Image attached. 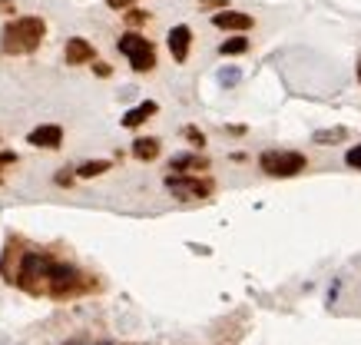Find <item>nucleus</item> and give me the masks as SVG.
<instances>
[{
  "mask_svg": "<svg viewBox=\"0 0 361 345\" xmlns=\"http://www.w3.org/2000/svg\"><path fill=\"white\" fill-rule=\"evenodd\" d=\"M319 146H325V143H345L348 140V129L345 127H335V129H319L315 136H312Z\"/></svg>",
  "mask_w": 361,
  "mask_h": 345,
  "instance_id": "obj_15",
  "label": "nucleus"
},
{
  "mask_svg": "<svg viewBox=\"0 0 361 345\" xmlns=\"http://www.w3.org/2000/svg\"><path fill=\"white\" fill-rule=\"evenodd\" d=\"M116 47H120V53L126 57L136 73H152L156 70V43L146 40L139 30H126Z\"/></svg>",
  "mask_w": 361,
  "mask_h": 345,
  "instance_id": "obj_4",
  "label": "nucleus"
},
{
  "mask_svg": "<svg viewBox=\"0 0 361 345\" xmlns=\"http://www.w3.org/2000/svg\"><path fill=\"white\" fill-rule=\"evenodd\" d=\"M159 153H163V143H159L156 136H139V140L133 143V156H136L139 163H152V159H159Z\"/></svg>",
  "mask_w": 361,
  "mask_h": 345,
  "instance_id": "obj_12",
  "label": "nucleus"
},
{
  "mask_svg": "<svg viewBox=\"0 0 361 345\" xmlns=\"http://www.w3.org/2000/svg\"><path fill=\"white\" fill-rule=\"evenodd\" d=\"M358 80H361V66H358Z\"/></svg>",
  "mask_w": 361,
  "mask_h": 345,
  "instance_id": "obj_26",
  "label": "nucleus"
},
{
  "mask_svg": "<svg viewBox=\"0 0 361 345\" xmlns=\"http://www.w3.org/2000/svg\"><path fill=\"white\" fill-rule=\"evenodd\" d=\"M123 21H126L129 30H139V27H146V23H149V10L129 7V10H123Z\"/></svg>",
  "mask_w": 361,
  "mask_h": 345,
  "instance_id": "obj_16",
  "label": "nucleus"
},
{
  "mask_svg": "<svg viewBox=\"0 0 361 345\" xmlns=\"http://www.w3.org/2000/svg\"><path fill=\"white\" fill-rule=\"evenodd\" d=\"M249 47H252V40H245L242 34H235V37L219 43V53L222 57H242V53H249Z\"/></svg>",
  "mask_w": 361,
  "mask_h": 345,
  "instance_id": "obj_14",
  "label": "nucleus"
},
{
  "mask_svg": "<svg viewBox=\"0 0 361 345\" xmlns=\"http://www.w3.org/2000/svg\"><path fill=\"white\" fill-rule=\"evenodd\" d=\"M109 7H113V10H129V3H133V0H107Z\"/></svg>",
  "mask_w": 361,
  "mask_h": 345,
  "instance_id": "obj_25",
  "label": "nucleus"
},
{
  "mask_svg": "<svg viewBox=\"0 0 361 345\" xmlns=\"http://www.w3.org/2000/svg\"><path fill=\"white\" fill-rule=\"evenodd\" d=\"M219 80H222V84H235V80H239V73H235V70H229V73L222 70V73H219Z\"/></svg>",
  "mask_w": 361,
  "mask_h": 345,
  "instance_id": "obj_24",
  "label": "nucleus"
},
{
  "mask_svg": "<svg viewBox=\"0 0 361 345\" xmlns=\"http://www.w3.org/2000/svg\"><path fill=\"white\" fill-rule=\"evenodd\" d=\"M166 47H170L176 64H186L189 60V50H192V30L186 23H176L170 34H166Z\"/></svg>",
  "mask_w": 361,
  "mask_h": 345,
  "instance_id": "obj_7",
  "label": "nucleus"
},
{
  "mask_svg": "<svg viewBox=\"0 0 361 345\" xmlns=\"http://www.w3.org/2000/svg\"><path fill=\"white\" fill-rule=\"evenodd\" d=\"M10 163H17V153L3 150V153H0V166H10Z\"/></svg>",
  "mask_w": 361,
  "mask_h": 345,
  "instance_id": "obj_23",
  "label": "nucleus"
},
{
  "mask_svg": "<svg viewBox=\"0 0 361 345\" xmlns=\"http://www.w3.org/2000/svg\"><path fill=\"white\" fill-rule=\"evenodd\" d=\"M156 113H159V103H156V100H143L139 107H133V110H126V113H123V127H126V129L143 127V123H146V120H152Z\"/></svg>",
  "mask_w": 361,
  "mask_h": 345,
  "instance_id": "obj_11",
  "label": "nucleus"
},
{
  "mask_svg": "<svg viewBox=\"0 0 361 345\" xmlns=\"http://www.w3.org/2000/svg\"><path fill=\"white\" fill-rule=\"evenodd\" d=\"M202 10H226V0H199Z\"/></svg>",
  "mask_w": 361,
  "mask_h": 345,
  "instance_id": "obj_21",
  "label": "nucleus"
},
{
  "mask_svg": "<svg viewBox=\"0 0 361 345\" xmlns=\"http://www.w3.org/2000/svg\"><path fill=\"white\" fill-rule=\"evenodd\" d=\"M213 27L219 30H232V34H245V30H252L255 27V17L252 14H242V10H215L213 14Z\"/></svg>",
  "mask_w": 361,
  "mask_h": 345,
  "instance_id": "obj_8",
  "label": "nucleus"
},
{
  "mask_svg": "<svg viewBox=\"0 0 361 345\" xmlns=\"http://www.w3.org/2000/svg\"><path fill=\"white\" fill-rule=\"evenodd\" d=\"M17 14V3L14 0H0V17H14Z\"/></svg>",
  "mask_w": 361,
  "mask_h": 345,
  "instance_id": "obj_19",
  "label": "nucleus"
},
{
  "mask_svg": "<svg viewBox=\"0 0 361 345\" xmlns=\"http://www.w3.org/2000/svg\"><path fill=\"white\" fill-rule=\"evenodd\" d=\"M258 170L276 179H292L298 172L308 170V156L298 150H265L258 156Z\"/></svg>",
  "mask_w": 361,
  "mask_h": 345,
  "instance_id": "obj_3",
  "label": "nucleus"
},
{
  "mask_svg": "<svg viewBox=\"0 0 361 345\" xmlns=\"http://www.w3.org/2000/svg\"><path fill=\"white\" fill-rule=\"evenodd\" d=\"M10 285L23 289L27 296H43V299H57V302L77 299V296H86V292L100 289V282L93 276H86L83 269H77L73 262H64V259L40 253V249H27V246L21 249Z\"/></svg>",
  "mask_w": 361,
  "mask_h": 345,
  "instance_id": "obj_1",
  "label": "nucleus"
},
{
  "mask_svg": "<svg viewBox=\"0 0 361 345\" xmlns=\"http://www.w3.org/2000/svg\"><path fill=\"white\" fill-rule=\"evenodd\" d=\"M0 183H3V176H0Z\"/></svg>",
  "mask_w": 361,
  "mask_h": 345,
  "instance_id": "obj_27",
  "label": "nucleus"
},
{
  "mask_svg": "<svg viewBox=\"0 0 361 345\" xmlns=\"http://www.w3.org/2000/svg\"><path fill=\"white\" fill-rule=\"evenodd\" d=\"M64 60L70 66H83V64H93L96 60V47L83 37H70L64 47Z\"/></svg>",
  "mask_w": 361,
  "mask_h": 345,
  "instance_id": "obj_9",
  "label": "nucleus"
},
{
  "mask_svg": "<svg viewBox=\"0 0 361 345\" xmlns=\"http://www.w3.org/2000/svg\"><path fill=\"white\" fill-rule=\"evenodd\" d=\"M73 179H77V176H73L70 170H60V172H57V186H73Z\"/></svg>",
  "mask_w": 361,
  "mask_h": 345,
  "instance_id": "obj_20",
  "label": "nucleus"
},
{
  "mask_svg": "<svg viewBox=\"0 0 361 345\" xmlns=\"http://www.w3.org/2000/svg\"><path fill=\"white\" fill-rule=\"evenodd\" d=\"M46 37V21L43 17H14L7 21L3 34H0V50L7 57H23L34 53Z\"/></svg>",
  "mask_w": 361,
  "mask_h": 345,
  "instance_id": "obj_2",
  "label": "nucleus"
},
{
  "mask_svg": "<svg viewBox=\"0 0 361 345\" xmlns=\"http://www.w3.org/2000/svg\"><path fill=\"white\" fill-rule=\"evenodd\" d=\"M170 172H209V156L202 153H179L170 159Z\"/></svg>",
  "mask_w": 361,
  "mask_h": 345,
  "instance_id": "obj_10",
  "label": "nucleus"
},
{
  "mask_svg": "<svg viewBox=\"0 0 361 345\" xmlns=\"http://www.w3.org/2000/svg\"><path fill=\"white\" fill-rule=\"evenodd\" d=\"M93 73H96V77H109V73H113V66L103 64V60H93Z\"/></svg>",
  "mask_w": 361,
  "mask_h": 345,
  "instance_id": "obj_22",
  "label": "nucleus"
},
{
  "mask_svg": "<svg viewBox=\"0 0 361 345\" xmlns=\"http://www.w3.org/2000/svg\"><path fill=\"white\" fill-rule=\"evenodd\" d=\"M183 136L189 140L196 150H202V146H206V133H202L199 127H183Z\"/></svg>",
  "mask_w": 361,
  "mask_h": 345,
  "instance_id": "obj_17",
  "label": "nucleus"
},
{
  "mask_svg": "<svg viewBox=\"0 0 361 345\" xmlns=\"http://www.w3.org/2000/svg\"><path fill=\"white\" fill-rule=\"evenodd\" d=\"M166 190H170L176 199H209L215 193V183L202 172H170L166 176Z\"/></svg>",
  "mask_w": 361,
  "mask_h": 345,
  "instance_id": "obj_5",
  "label": "nucleus"
},
{
  "mask_svg": "<svg viewBox=\"0 0 361 345\" xmlns=\"http://www.w3.org/2000/svg\"><path fill=\"white\" fill-rule=\"evenodd\" d=\"M345 163H348L351 170H361V143H358V146H351V150L345 153Z\"/></svg>",
  "mask_w": 361,
  "mask_h": 345,
  "instance_id": "obj_18",
  "label": "nucleus"
},
{
  "mask_svg": "<svg viewBox=\"0 0 361 345\" xmlns=\"http://www.w3.org/2000/svg\"><path fill=\"white\" fill-rule=\"evenodd\" d=\"M27 143L37 146V150H60V146H64V127H57V123H43V127L27 133Z\"/></svg>",
  "mask_w": 361,
  "mask_h": 345,
  "instance_id": "obj_6",
  "label": "nucleus"
},
{
  "mask_svg": "<svg viewBox=\"0 0 361 345\" xmlns=\"http://www.w3.org/2000/svg\"><path fill=\"white\" fill-rule=\"evenodd\" d=\"M109 166H113L109 159H86V163H80V166H77V172H73V176H77V179H96V176L109 172Z\"/></svg>",
  "mask_w": 361,
  "mask_h": 345,
  "instance_id": "obj_13",
  "label": "nucleus"
}]
</instances>
